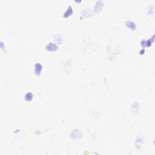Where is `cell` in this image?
Wrapping results in <instances>:
<instances>
[{"label":"cell","instance_id":"cell-3","mask_svg":"<svg viewBox=\"0 0 155 155\" xmlns=\"http://www.w3.org/2000/svg\"><path fill=\"white\" fill-rule=\"evenodd\" d=\"M125 26L129 29H131L132 30H135V28H136V26L133 21H127L125 22Z\"/></svg>","mask_w":155,"mask_h":155},{"label":"cell","instance_id":"cell-2","mask_svg":"<svg viewBox=\"0 0 155 155\" xmlns=\"http://www.w3.org/2000/svg\"><path fill=\"white\" fill-rule=\"evenodd\" d=\"M57 49H58L57 45L52 43H50L49 44L46 45V49L48 51H50V52H55L57 50Z\"/></svg>","mask_w":155,"mask_h":155},{"label":"cell","instance_id":"cell-4","mask_svg":"<svg viewBox=\"0 0 155 155\" xmlns=\"http://www.w3.org/2000/svg\"><path fill=\"white\" fill-rule=\"evenodd\" d=\"M72 13H73V11H72V8H71V6H69V7L67 8L66 12L64 13V17L67 18V17H70V15H71Z\"/></svg>","mask_w":155,"mask_h":155},{"label":"cell","instance_id":"cell-1","mask_svg":"<svg viewBox=\"0 0 155 155\" xmlns=\"http://www.w3.org/2000/svg\"><path fill=\"white\" fill-rule=\"evenodd\" d=\"M43 70V66L40 63H36L35 64V73L36 75L40 76L41 73V71Z\"/></svg>","mask_w":155,"mask_h":155},{"label":"cell","instance_id":"cell-5","mask_svg":"<svg viewBox=\"0 0 155 155\" xmlns=\"http://www.w3.org/2000/svg\"><path fill=\"white\" fill-rule=\"evenodd\" d=\"M33 95L32 93H27L25 95V99L27 101H32V99H33Z\"/></svg>","mask_w":155,"mask_h":155}]
</instances>
